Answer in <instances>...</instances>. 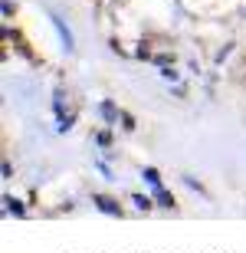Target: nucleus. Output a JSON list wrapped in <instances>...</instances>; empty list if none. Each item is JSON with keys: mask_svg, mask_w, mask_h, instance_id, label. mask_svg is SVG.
<instances>
[{"mask_svg": "<svg viewBox=\"0 0 246 253\" xmlns=\"http://www.w3.org/2000/svg\"><path fill=\"white\" fill-rule=\"evenodd\" d=\"M95 204H99V211H105V214H118V204L108 201V197H95Z\"/></svg>", "mask_w": 246, "mask_h": 253, "instance_id": "nucleus-1", "label": "nucleus"}, {"mask_svg": "<svg viewBox=\"0 0 246 253\" xmlns=\"http://www.w3.org/2000/svg\"><path fill=\"white\" fill-rule=\"evenodd\" d=\"M144 181H148L151 188H161V178H158V171H154V168H144Z\"/></svg>", "mask_w": 246, "mask_h": 253, "instance_id": "nucleus-2", "label": "nucleus"}, {"mask_svg": "<svg viewBox=\"0 0 246 253\" xmlns=\"http://www.w3.org/2000/svg\"><path fill=\"white\" fill-rule=\"evenodd\" d=\"M3 204H7V211H10V214H23V204H20V201H13V197H7V201H3Z\"/></svg>", "mask_w": 246, "mask_h": 253, "instance_id": "nucleus-3", "label": "nucleus"}, {"mask_svg": "<svg viewBox=\"0 0 246 253\" xmlns=\"http://www.w3.org/2000/svg\"><path fill=\"white\" fill-rule=\"evenodd\" d=\"M135 204L141 207V211H148V207H151V201H148V197H141V194H135Z\"/></svg>", "mask_w": 246, "mask_h": 253, "instance_id": "nucleus-4", "label": "nucleus"}]
</instances>
